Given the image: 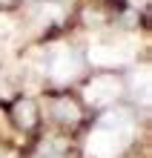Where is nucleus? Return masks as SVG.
I'll return each mask as SVG.
<instances>
[{"mask_svg": "<svg viewBox=\"0 0 152 158\" xmlns=\"http://www.w3.org/2000/svg\"><path fill=\"white\" fill-rule=\"evenodd\" d=\"M132 135V121L126 112H109L101 121V127L89 135L86 152L95 158H112L115 152H121L123 147L129 144Z\"/></svg>", "mask_w": 152, "mask_h": 158, "instance_id": "f257e3e1", "label": "nucleus"}, {"mask_svg": "<svg viewBox=\"0 0 152 158\" xmlns=\"http://www.w3.org/2000/svg\"><path fill=\"white\" fill-rule=\"evenodd\" d=\"M118 95H121V83L112 75H101V78H95L86 86V101L89 104H109V101H115Z\"/></svg>", "mask_w": 152, "mask_h": 158, "instance_id": "f03ea898", "label": "nucleus"}, {"mask_svg": "<svg viewBox=\"0 0 152 158\" xmlns=\"http://www.w3.org/2000/svg\"><path fill=\"white\" fill-rule=\"evenodd\" d=\"M89 60L98 63V66H112V63H126L132 60V46H92L89 49Z\"/></svg>", "mask_w": 152, "mask_h": 158, "instance_id": "7ed1b4c3", "label": "nucleus"}, {"mask_svg": "<svg viewBox=\"0 0 152 158\" xmlns=\"http://www.w3.org/2000/svg\"><path fill=\"white\" fill-rule=\"evenodd\" d=\"M75 75H78V60H75V55L66 52V49H58L55 52V60H52V78L58 83H66Z\"/></svg>", "mask_w": 152, "mask_h": 158, "instance_id": "20e7f679", "label": "nucleus"}, {"mask_svg": "<svg viewBox=\"0 0 152 158\" xmlns=\"http://www.w3.org/2000/svg\"><path fill=\"white\" fill-rule=\"evenodd\" d=\"M132 83H135V89L141 86V101H149V69L146 66H141V72H135L132 75Z\"/></svg>", "mask_w": 152, "mask_h": 158, "instance_id": "39448f33", "label": "nucleus"}, {"mask_svg": "<svg viewBox=\"0 0 152 158\" xmlns=\"http://www.w3.org/2000/svg\"><path fill=\"white\" fill-rule=\"evenodd\" d=\"M55 112H58V118H63V121H78V106H75L72 101H58Z\"/></svg>", "mask_w": 152, "mask_h": 158, "instance_id": "423d86ee", "label": "nucleus"}, {"mask_svg": "<svg viewBox=\"0 0 152 158\" xmlns=\"http://www.w3.org/2000/svg\"><path fill=\"white\" fill-rule=\"evenodd\" d=\"M14 112H17V121H20V124L23 127H32L35 124V109H32V104H29V101H23V104H17V109H14Z\"/></svg>", "mask_w": 152, "mask_h": 158, "instance_id": "0eeeda50", "label": "nucleus"}, {"mask_svg": "<svg viewBox=\"0 0 152 158\" xmlns=\"http://www.w3.org/2000/svg\"><path fill=\"white\" fill-rule=\"evenodd\" d=\"M60 152H63V144H43L37 158H60Z\"/></svg>", "mask_w": 152, "mask_h": 158, "instance_id": "6e6552de", "label": "nucleus"}, {"mask_svg": "<svg viewBox=\"0 0 152 158\" xmlns=\"http://www.w3.org/2000/svg\"><path fill=\"white\" fill-rule=\"evenodd\" d=\"M0 3H3V0H0Z\"/></svg>", "mask_w": 152, "mask_h": 158, "instance_id": "1a4fd4ad", "label": "nucleus"}]
</instances>
